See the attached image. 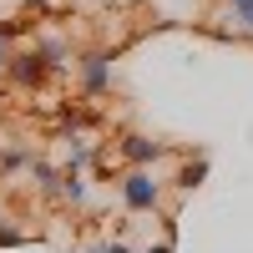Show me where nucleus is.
<instances>
[{
	"label": "nucleus",
	"instance_id": "nucleus-1",
	"mask_svg": "<svg viewBox=\"0 0 253 253\" xmlns=\"http://www.w3.org/2000/svg\"><path fill=\"white\" fill-rule=\"evenodd\" d=\"M167 193H172V182H167L157 167H126V172H117V203H122V213H132V218L167 213Z\"/></svg>",
	"mask_w": 253,
	"mask_h": 253
},
{
	"label": "nucleus",
	"instance_id": "nucleus-2",
	"mask_svg": "<svg viewBox=\"0 0 253 253\" xmlns=\"http://www.w3.org/2000/svg\"><path fill=\"white\" fill-rule=\"evenodd\" d=\"M71 76H76V96H81V101H101V96H112V86H117V51H112V46H91V51H81L76 66H71Z\"/></svg>",
	"mask_w": 253,
	"mask_h": 253
},
{
	"label": "nucleus",
	"instance_id": "nucleus-3",
	"mask_svg": "<svg viewBox=\"0 0 253 253\" xmlns=\"http://www.w3.org/2000/svg\"><path fill=\"white\" fill-rule=\"evenodd\" d=\"M112 147H117L122 167H162V162H177V147L162 142V137H152V132H122Z\"/></svg>",
	"mask_w": 253,
	"mask_h": 253
},
{
	"label": "nucleus",
	"instance_id": "nucleus-4",
	"mask_svg": "<svg viewBox=\"0 0 253 253\" xmlns=\"http://www.w3.org/2000/svg\"><path fill=\"white\" fill-rule=\"evenodd\" d=\"M5 76H10V86H20V91H36V86H46V81H51L56 71H51V61L41 56V46H36V41H26V46H15V56H10Z\"/></svg>",
	"mask_w": 253,
	"mask_h": 253
},
{
	"label": "nucleus",
	"instance_id": "nucleus-5",
	"mask_svg": "<svg viewBox=\"0 0 253 253\" xmlns=\"http://www.w3.org/2000/svg\"><path fill=\"white\" fill-rule=\"evenodd\" d=\"M172 193L177 198H187V193H198V187L208 182V152H198V157H187V152H177V167H172Z\"/></svg>",
	"mask_w": 253,
	"mask_h": 253
},
{
	"label": "nucleus",
	"instance_id": "nucleus-6",
	"mask_svg": "<svg viewBox=\"0 0 253 253\" xmlns=\"http://www.w3.org/2000/svg\"><path fill=\"white\" fill-rule=\"evenodd\" d=\"M86 198H91V182H86V172L66 167V177H61V193H56V203H61V208H86Z\"/></svg>",
	"mask_w": 253,
	"mask_h": 253
},
{
	"label": "nucleus",
	"instance_id": "nucleus-7",
	"mask_svg": "<svg viewBox=\"0 0 253 253\" xmlns=\"http://www.w3.org/2000/svg\"><path fill=\"white\" fill-rule=\"evenodd\" d=\"M223 20L238 36H253V0H223Z\"/></svg>",
	"mask_w": 253,
	"mask_h": 253
},
{
	"label": "nucleus",
	"instance_id": "nucleus-8",
	"mask_svg": "<svg viewBox=\"0 0 253 253\" xmlns=\"http://www.w3.org/2000/svg\"><path fill=\"white\" fill-rule=\"evenodd\" d=\"M41 152H36V147H0V172H31V162H36Z\"/></svg>",
	"mask_w": 253,
	"mask_h": 253
},
{
	"label": "nucleus",
	"instance_id": "nucleus-9",
	"mask_svg": "<svg viewBox=\"0 0 253 253\" xmlns=\"http://www.w3.org/2000/svg\"><path fill=\"white\" fill-rule=\"evenodd\" d=\"M36 233H31V228H20L15 218H0V248H26Z\"/></svg>",
	"mask_w": 253,
	"mask_h": 253
},
{
	"label": "nucleus",
	"instance_id": "nucleus-10",
	"mask_svg": "<svg viewBox=\"0 0 253 253\" xmlns=\"http://www.w3.org/2000/svg\"><path fill=\"white\" fill-rule=\"evenodd\" d=\"M10 56H15V41H10V36H0V76H5V66H10Z\"/></svg>",
	"mask_w": 253,
	"mask_h": 253
}]
</instances>
